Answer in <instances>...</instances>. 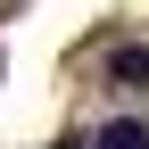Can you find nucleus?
Segmentation results:
<instances>
[{"label": "nucleus", "mask_w": 149, "mask_h": 149, "mask_svg": "<svg viewBox=\"0 0 149 149\" xmlns=\"http://www.w3.org/2000/svg\"><path fill=\"white\" fill-rule=\"evenodd\" d=\"M58 149H91V141H83V133H66V141H58Z\"/></svg>", "instance_id": "3"}, {"label": "nucleus", "mask_w": 149, "mask_h": 149, "mask_svg": "<svg viewBox=\"0 0 149 149\" xmlns=\"http://www.w3.org/2000/svg\"><path fill=\"white\" fill-rule=\"evenodd\" d=\"M108 74H116L124 91H149V50H141V42H124V50H108Z\"/></svg>", "instance_id": "1"}, {"label": "nucleus", "mask_w": 149, "mask_h": 149, "mask_svg": "<svg viewBox=\"0 0 149 149\" xmlns=\"http://www.w3.org/2000/svg\"><path fill=\"white\" fill-rule=\"evenodd\" d=\"M91 149H149V124H141V116H116V124L91 133Z\"/></svg>", "instance_id": "2"}]
</instances>
